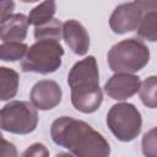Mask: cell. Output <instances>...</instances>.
<instances>
[{
  "mask_svg": "<svg viewBox=\"0 0 157 157\" xmlns=\"http://www.w3.org/2000/svg\"><path fill=\"white\" fill-rule=\"evenodd\" d=\"M0 157H18V152L16 146L4 139L1 131H0Z\"/></svg>",
  "mask_w": 157,
  "mask_h": 157,
  "instance_id": "ffe728a7",
  "label": "cell"
},
{
  "mask_svg": "<svg viewBox=\"0 0 157 157\" xmlns=\"http://www.w3.org/2000/svg\"><path fill=\"white\" fill-rule=\"evenodd\" d=\"M21 157H49V150L45 145L34 142L22 152Z\"/></svg>",
  "mask_w": 157,
  "mask_h": 157,
  "instance_id": "d6986e66",
  "label": "cell"
},
{
  "mask_svg": "<svg viewBox=\"0 0 157 157\" xmlns=\"http://www.w3.org/2000/svg\"><path fill=\"white\" fill-rule=\"evenodd\" d=\"M63 92L58 82L53 80H40L31 90L29 99L32 105L39 110H50L61 102Z\"/></svg>",
  "mask_w": 157,
  "mask_h": 157,
  "instance_id": "ba28073f",
  "label": "cell"
},
{
  "mask_svg": "<svg viewBox=\"0 0 157 157\" xmlns=\"http://www.w3.org/2000/svg\"><path fill=\"white\" fill-rule=\"evenodd\" d=\"M156 7V1H131L120 4L113 10L109 17L110 29L117 34H124L135 31L145 13Z\"/></svg>",
  "mask_w": 157,
  "mask_h": 157,
  "instance_id": "52a82bcc",
  "label": "cell"
},
{
  "mask_svg": "<svg viewBox=\"0 0 157 157\" xmlns=\"http://www.w3.org/2000/svg\"><path fill=\"white\" fill-rule=\"evenodd\" d=\"M156 85H157V77L152 75L145 78L141 82L140 88H139L141 102L151 109L156 108Z\"/></svg>",
  "mask_w": 157,
  "mask_h": 157,
  "instance_id": "e0dca14e",
  "label": "cell"
},
{
  "mask_svg": "<svg viewBox=\"0 0 157 157\" xmlns=\"http://www.w3.org/2000/svg\"><path fill=\"white\" fill-rule=\"evenodd\" d=\"M67 83L71 90V103L75 109L90 114L101 107L103 93L99 87L97 60L93 55L74 64L67 75Z\"/></svg>",
  "mask_w": 157,
  "mask_h": 157,
  "instance_id": "7a4b0ae2",
  "label": "cell"
},
{
  "mask_svg": "<svg viewBox=\"0 0 157 157\" xmlns=\"http://www.w3.org/2000/svg\"><path fill=\"white\" fill-rule=\"evenodd\" d=\"M156 21H157V11H156V9L147 11L145 13L144 18L141 20L139 27L136 28L139 37H141L144 39H147L150 42H156V39H157Z\"/></svg>",
  "mask_w": 157,
  "mask_h": 157,
  "instance_id": "5bb4252c",
  "label": "cell"
},
{
  "mask_svg": "<svg viewBox=\"0 0 157 157\" xmlns=\"http://www.w3.org/2000/svg\"><path fill=\"white\" fill-rule=\"evenodd\" d=\"M15 10V2L11 0L0 1V23H2L7 17L12 15V11Z\"/></svg>",
  "mask_w": 157,
  "mask_h": 157,
  "instance_id": "44dd1931",
  "label": "cell"
},
{
  "mask_svg": "<svg viewBox=\"0 0 157 157\" xmlns=\"http://www.w3.org/2000/svg\"><path fill=\"white\" fill-rule=\"evenodd\" d=\"M38 113L27 101H11L0 109V129L16 135H27L36 130Z\"/></svg>",
  "mask_w": 157,
  "mask_h": 157,
  "instance_id": "8992f818",
  "label": "cell"
},
{
  "mask_svg": "<svg viewBox=\"0 0 157 157\" xmlns=\"http://www.w3.org/2000/svg\"><path fill=\"white\" fill-rule=\"evenodd\" d=\"M61 27H63V23L58 20V18H53L52 21L42 25V26H38V27H34V38L37 40L39 39H55V40H59L61 39Z\"/></svg>",
  "mask_w": 157,
  "mask_h": 157,
  "instance_id": "2e32d148",
  "label": "cell"
},
{
  "mask_svg": "<svg viewBox=\"0 0 157 157\" xmlns=\"http://www.w3.org/2000/svg\"><path fill=\"white\" fill-rule=\"evenodd\" d=\"M55 157H74L71 153H67V152H59L55 155Z\"/></svg>",
  "mask_w": 157,
  "mask_h": 157,
  "instance_id": "7402d4cb",
  "label": "cell"
},
{
  "mask_svg": "<svg viewBox=\"0 0 157 157\" xmlns=\"http://www.w3.org/2000/svg\"><path fill=\"white\" fill-rule=\"evenodd\" d=\"M54 144L67 148L75 157H109L110 146L105 137L90 124L72 117H59L50 126Z\"/></svg>",
  "mask_w": 157,
  "mask_h": 157,
  "instance_id": "6da1fadb",
  "label": "cell"
},
{
  "mask_svg": "<svg viewBox=\"0 0 157 157\" xmlns=\"http://www.w3.org/2000/svg\"><path fill=\"white\" fill-rule=\"evenodd\" d=\"M56 11V4L54 1H44L33 7L27 16L28 20V26L33 25L34 27L42 26L54 18Z\"/></svg>",
  "mask_w": 157,
  "mask_h": 157,
  "instance_id": "4fadbf2b",
  "label": "cell"
},
{
  "mask_svg": "<svg viewBox=\"0 0 157 157\" xmlns=\"http://www.w3.org/2000/svg\"><path fill=\"white\" fill-rule=\"evenodd\" d=\"M107 60L110 70L115 74L134 75L150 61V49L139 38L123 39L109 49Z\"/></svg>",
  "mask_w": 157,
  "mask_h": 157,
  "instance_id": "3957f363",
  "label": "cell"
},
{
  "mask_svg": "<svg viewBox=\"0 0 157 157\" xmlns=\"http://www.w3.org/2000/svg\"><path fill=\"white\" fill-rule=\"evenodd\" d=\"M61 36L67 47L76 55H85L90 49V36L87 29L76 20H67L63 23Z\"/></svg>",
  "mask_w": 157,
  "mask_h": 157,
  "instance_id": "30bf717a",
  "label": "cell"
},
{
  "mask_svg": "<svg viewBox=\"0 0 157 157\" xmlns=\"http://www.w3.org/2000/svg\"><path fill=\"white\" fill-rule=\"evenodd\" d=\"M63 55L64 48L59 40L39 39L27 49L21 69L25 72L48 75L55 72L61 66Z\"/></svg>",
  "mask_w": 157,
  "mask_h": 157,
  "instance_id": "277c9868",
  "label": "cell"
},
{
  "mask_svg": "<svg viewBox=\"0 0 157 157\" xmlns=\"http://www.w3.org/2000/svg\"><path fill=\"white\" fill-rule=\"evenodd\" d=\"M141 80L136 75L114 74L104 85L107 96L114 101H125L139 92Z\"/></svg>",
  "mask_w": 157,
  "mask_h": 157,
  "instance_id": "9c48e42d",
  "label": "cell"
},
{
  "mask_svg": "<svg viewBox=\"0 0 157 157\" xmlns=\"http://www.w3.org/2000/svg\"><path fill=\"white\" fill-rule=\"evenodd\" d=\"M28 45L22 42H5L0 44V60L17 61L23 59L27 53Z\"/></svg>",
  "mask_w": 157,
  "mask_h": 157,
  "instance_id": "9a60e30c",
  "label": "cell"
},
{
  "mask_svg": "<svg viewBox=\"0 0 157 157\" xmlns=\"http://www.w3.org/2000/svg\"><path fill=\"white\" fill-rule=\"evenodd\" d=\"M20 76L13 69L0 66V101H10L17 94Z\"/></svg>",
  "mask_w": 157,
  "mask_h": 157,
  "instance_id": "7c38bea8",
  "label": "cell"
},
{
  "mask_svg": "<svg viewBox=\"0 0 157 157\" xmlns=\"http://www.w3.org/2000/svg\"><path fill=\"white\" fill-rule=\"evenodd\" d=\"M107 125L112 134L121 142L135 140L141 132L142 118L139 109L126 102L110 107L107 114Z\"/></svg>",
  "mask_w": 157,
  "mask_h": 157,
  "instance_id": "5b68a950",
  "label": "cell"
},
{
  "mask_svg": "<svg viewBox=\"0 0 157 157\" xmlns=\"http://www.w3.org/2000/svg\"><path fill=\"white\" fill-rule=\"evenodd\" d=\"M142 152L146 157H157V144H156V128H152L142 137Z\"/></svg>",
  "mask_w": 157,
  "mask_h": 157,
  "instance_id": "ac0fdd59",
  "label": "cell"
},
{
  "mask_svg": "<svg viewBox=\"0 0 157 157\" xmlns=\"http://www.w3.org/2000/svg\"><path fill=\"white\" fill-rule=\"evenodd\" d=\"M28 20L23 13H13L0 23V39L4 42H22L27 37Z\"/></svg>",
  "mask_w": 157,
  "mask_h": 157,
  "instance_id": "8fae6325",
  "label": "cell"
}]
</instances>
